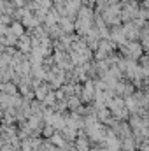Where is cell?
<instances>
[{"mask_svg":"<svg viewBox=\"0 0 149 151\" xmlns=\"http://www.w3.org/2000/svg\"><path fill=\"white\" fill-rule=\"evenodd\" d=\"M91 19H93V12L90 7H81L79 11V16L75 19V30L79 35H88L90 30H91Z\"/></svg>","mask_w":149,"mask_h":151,"instance_id":"cell-1","label":"cell"},{"mask_svg":"<svg viewBox=\"0 0 149 151\" xmlns=\"http://www.w3.org/2000/svg\"><path fill=\"white\" fill-rule=\"evenodd\" d=\"M121 12H123V9H121L117 4H116V5H109V7L102 12V18H104V21H105L107 25L117 27L119 21L123 19V18H121Z\"/></svg>","mask_w":149,"mask_h":151,"instance_id":"cell-2","label":"cell"},{"mask_svg":"<svg viewBox=\"0 0 149 151\" xmlns=\"http://www.w3.org/2000/svg\"><path fill=\"white\" fill-rule=\"evenodd\" d=\"M121 51H123V55H125L126 58H130V60L133 62V60L140 58V55H142V44H139L137 40H133V42L125 44V46L121 47Z\"/></svg>","mask_w":149,"mask_h":151,"instance_id":"cell-3","label":"cell"},{"mask_svg":"<svg viewBox=\"0 0 149 151\" xmlns=\"http://www.w3.org/2000/svg\"><path fill=\"white\" fill-rule=\"evenodd\" d=\"M125 34H126V39H128L130 42L137 40V39L142 35V34H140V27H139L135 21H132V23H125Z\"/></svg>","mask_w":149,"mask_h":151,"instance_id":"cell-4","label":"cell"},{"mask_svg":"<svg viewBox=\"0 0 149 151\" xmlns=\"http://www.w3.org/2000/svg\"><path fill=\"white\" fill-rule=\"evenodd\" d=\"M111 40L112 42H119V44H128V39H126V34H125V27H112L111 30Z\"/></svg>","mask_w":149,"mask_h":151,"instance_id":"cell-5","label":"cell"},{"mask_svg":"<svg viewBox=\"0 0 149 151\" xmlns=\"http://www.w3.org/2000/svg\"><path fill=\"white\" fill-rule=\"evenodd\" d=\"M60 28H62V32H65V34H69V32H72L75 28V25L70 21V18L69 16H62V19H60Z\"/></svg>","mask_w":149,"mask_h":151,"instance_id":"cell-6","label":"cell"},{"mask_svg":"<svg viewBox=\"0 0 149 151\" xmlns=\"http://www.w3.org/2000/svg\"><path fill=\"white\" fill-rule=\"evenodd\" d=\"M18 46H19V49H21V53H30L32 51V39L30 35H23V37L18 40Z\"/></svg>","mask_w":149,"mask_h":151,"instance_id":"cell-7","label":"cell"},{"mask_svg":"<svg viewBox=\"0 0 149 151\" xmlns=\"http://www.w3.org/2000/svg\"><path fill=\"white\" fill-rule=\"evenodd\" d=\"M11 32H12L16 37H19V39L25 35V28H23V25H21V23H18V21H14V23L11 25Z\"/></svg>","mask_w":149,"mask_h":151,"instance_id":"cell-8","label":"cell"},{"mask_svg":"<svg viewBox=\"0 0 149 151\" xmlns=\"http://www.w3.org/2000/svg\"><path fill=\"white\" fill-rule=\"evenodd\" d=\"M82 95H84V99H86V100H90V99L93 97V84H91V83H86V88H84Z\"/></svg>","mask_w":149,"mask_h":151,"instance_id":"cell-9","label":"cell"},{"mask_svg":"<svg viewBox=\"0 0 149 151\" xmlns=\"http://www.w3.org/2000/svg\"><path fill=\"white\" fill-rule=\"evenodd\" d=\"M4 90H5L7 93H16V86H14V84H9V83L4 84Z\"/></svg>","mask_w":149,"mask_h":151,"instance_id":"cell-10","label":"cell"},{"mask_svg":"<svg viewBox=\"0 0 149 151\" xmlns=\"http://www.w3.org/2000/svg\"><path fill=\"white\" fill-rule=\"evenodd\" d=\"M46 93H47V91H46V86L37 88V97H39V99H44V97H46Z\"/></svg>","mask_w":149,"mask_h":151,"instance_id":"cell-11","label":"cell"}]
</instances>
